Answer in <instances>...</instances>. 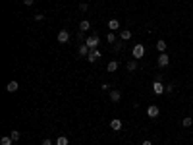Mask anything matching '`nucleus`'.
Returning a JSON list of instances; mask_svg holds the SVG:
<instances>
[{"label":"nucleus","instance_id":"f03ea898","mask_svg":"<svg viewBox=\"0 0 193 145\" xmlns=\"http://www.w3.org/2000/svg\"><path fill=\"white\" fill-rule=\"evenodd\" d=\"M156 64L160 66V68H166V66L170 64V58H168V54H166V52H160V56L156 58Z\"/></svg>","mask_w":193,"mask_h":145},{"label":"nucleus","instance_id":"9d476101","mask_svg":"<svg viewBox=\"0 0 193 145\" xmlns=\"http://www.w3.org/2000/svg\"><path fill=\"white\" fill-rule=\"evenodd\" d=\"M108 29H110L112 33L118 31V29H120V21H118V19H110V21H108Z\"/></svg>","mask_w":193,"mask_h":145},{"label":"nucleus","instance_id":"aec40b11","mask_svg":"<svg viewBox=\"0 0 193 145\" xmlns=\"http://www.w3.org/2000/svg\"><path fill=\"white\" fill-rule=\"evenodd\" d=\"M135 68H137V60H129V62H128V70L133 72Z\"/></svg>","mask_w":193,"mask_h":145},{"label":"nucleus","instance_id":"f8f14e48","mask_svg":"<svg viewBox=\"0 0 193 145\" xmlns=\"http://www.w3.org/2000/svg\"><path fill=\"white\" fill-rule=\"evenodd\" d=\"M120 39H122V41H129V39H131V31H129V29H122V31H120Z\"/></svg>","mask_w":193,"mask_h":145},{"label":"nucleus","instance_id":"1a4fd4ad","mask_svg":"<svg viewBox=\"0 0 193 145\" xmlns=\"http://www.w3.org/2000/svg\"><path fill=\"white\" fill-rule=\"evenodd\" d=\"M18 87H19L18 81H10V83L6 85V91H8V93H16V91H18Z\"/></svg>","mask_w":193,"mask_h":145},{"label":"nucleus","instance_id":"b1692460","mask_svg":"<svg viewBox=\"0 0 193 145\" xmlns=\"http://www.w3.org/2000/svg\"><path fill=\"white\" fill-rule=\"evenodd\" d=\"M75 37H77V39H79V41H83V43H85V37H83V31H79V33H77V35H75Z\"/></svg>","mask_w":193,"mask_h":145},{"label":"nucleus","instance_id":"f257e3e1","mask_svg":"<svg viewBox=\"0 0 193 145\" xmlns=\"http://www.w3.org/2000/svg\"><path fill=\"white\" fill-rule=\"evenodd\" d=\"M85 45L89 47V50H95L99 47V35H91V37L85 39Z\"/></svg>","mask_w":193,"mask_h":145},{"label":"nucleus","instance_id":"412c9836","mask_svg":"<svg viewBox=\"0 0 193 145\" xmlns=\"http://www.w3.org/2000/svg\"><path fill=\"white\" fill-rule=\"evenodd\" d=\"M10 137H12V139H14V141H18L19 137H21V134H19L18 130H14V131H12V134H10Z\"/></svg>","mask_w":193,"mask_h":145},{"label":"nucleus","instance_id":"bb28decb","mask_svg":"<svg viewBox=\"0 0 193 145\" xmlns=\"http://www.w3.org/2000/svg\"><path fill=\"white\" fill-rule=\"evenodd\" d=\"M120 48H124V43H120V45H114V50H120Z\"/></svg>","mask_w":193,"mask_h":145},{"label":"nucleus","instance_id":"2eb2a0df","mask_svg":"<svg viewBox=\"0 0 193 145\" xmlns=\"http://www.w3.org/2000/svg\"><path fill=\"white\" fill-rule=\"evenodd\" d=\"M89 27H91V23H89L87 19H83L81 23H79V31H83V33H85V31H89Z\"/></svg>","mask_w":193,"mask_h":145},{"label":"nucleus","instance_id":"ddd939ff","mask_svg":"<svg viewBox=\"0 0 193 145\" xmlns=\"http://www.w3.org/2000/svg\"><path fill=\"white\" fill-rule=\"evenodd\" d=\"M77 52H79V56H87V54H89V47L85 45V43H83V45H79Z\"/></svg>","mask_w":193,"mask_h":145},{"label":"nucleus","instance_id":"f3484780","mask_svg":"<svg viewBox=\"0 0 193 145\" xmlns=\"http://www.w3.org/2000/svg\"><path fill=\"white\" fill-rule=\"evenodd\" d=\"M156 48H158L160 52H166V41H162V39H160V41H156Z\"/></svg>","mask_w":193,"mask_h":145},{"label":"nucleus","instance_id":"c85d7f7f","mask_svg":"<svg viewBox=\"0 0 193 145\" xmlns=\"http://www.w3.org/2000/svg\"><path fill=\"white\" fill-rule=\"evenodd\" d=\"M23 4H25V6H33V0H23Z\"/></svg>","mask_w":193,"mask_h":145},{"label":"nucleus","instance_id":"423d86ee","mask_svg":"<svg viewBox=\"0 0 193 145\" xmlns=\"http://www.w3.org/2000/svg\"><path fill=\"white\" fill-rule=\"evenodd\" d=\"M85 58H87V60H89V62H91V64H93V62H97V60H99V58H101V52L97 50V48H95V50H89V54H87V56H85Z\"/></svg>","mask_w":193,"mask_h":145},{"label":"nucleus","instance_id":"7ed1b4c3","mask_svg":"<svg viewBox=\"0 0 193 145\" xmlns=\"http://www.w3.org/2000/svg\"><path fill=\"white\" fill-rule=\"evenodd\" d=\"M68 41H70V31H68V29L58 31V43H60V45H66Z\"/></svg>","mask_w":193,"mask_h":145},{"label":"nucleus","instance_id":"a211bd4d","mask_svg":"<svg viewBox=\"0 0 193 145\" xmlns=\"http://www.w3.org/2000/svg\"><path fill=\"white\" fill-rule=\"evenodd\" d=\"M12 141H14V139H12L10 136H4V137H0V145H12Z\"/></svg>","mask_w":193,"mask_h":145},{"label":"nucleus","instance_id":"5701e85b","mask_svg":"<svg viewBox=\"0 0 193 145\" xmlns=\"http://www.w3.org/2000/svg\"><path fill=\"white\" fill-rule=\"evenodd\" d=\"M164 91H166V93H172V91H174V85H172V83H168V85H166V89H164Z\"/></svg>","mask_w":193,"mask_h":145},{"label":"nucleus","instance_id":"4468645a","mask_svg":"<svg viewBox=\"0 0 193 145\" xmlns=\"http://www.w3.org/2000/svg\"><path fill=\"white\" fill-rule=\"evenodd\" d=\"M56 145H70V139L66 136H58L56 137Z\"/></svg>","mask_w":193,"mask_h":145},{"label":"nucleus","instance_id":"4be33fe9","mask_svg":"<svg viewBox=\"0 0 193 145\" xmlns=\"http://www.w3.org/2000/svg\"><path fill=\"white\" fill-rule=\"evenodd\" d=\"M106 41H108V43H116V35H114V33H108V35H106Z\"/></svg>","mask_w":193,"mask_h":145},{"label":"nucleus","instance_id":"9b49d317","mask_svg":"<svg viewBox=\"0 0 193 145\" xmlns=\"http://www.w3.org/2000/svg\"><path fill=\"white\" fill-rule=\"evenodd\" d=\"M120 99H122V93H120L118 89H112V91H110V101H114V103H118Z\"/></svg>","mask_w":193,"mask_h":145},{"label":"nucleus","instance_id":"393cba45","mask_svg":"<svg viewBox=\"0 0 193 145\" xmlns=\"http://www.w3.org/2000/svg\"><path fill=\"white\" fill-rule=\"evenodd\" d=\"M41 145H52V141L48 139V137H45V139H43V143Z\"/></svg>","mask_w":193,"mask_h":145},{"label":"nucleus","instance_id":"cd10ccee","mask_svg":"<svg viewBox=\"0 0 193 145\" xmlns=\"http://www.w3.org/2000/svg\"><path fill=\"white\" fill-rule=\"evenodd\" d=\"M35 19H37V21H41V19H45V16H43V14H37V16H35Z\"/></svg>","mask_w":193,"mask_h":145},{"label":"nucleus","instance_id":"39448f33","mask_svg":"<svg viewBox=\"0 0 193 145\" xmlns=\"http://www.w3.org/2000/svg\"><path fill=\"white\" fill-rule=\"evenodd\" d=\"M143 54H145V47L143 45H135L133 47V58L137 60V58H143Z\"/></svg>","mask_w":193,"mask_h":145},{"label":"nucleus","instance_id":"6ab92c4d","mask_svg":"<svg viewBox=\"0 0 193 145\" xmlns=\"http://www.w3.org/2000/svg\"><path fill=\"white\" fill-rule=\"evenodd\" d=\"M191 124H193V120H191V118H189V116H185L184 120H182V126H184V128H189V126H191Z\"/></svg>","mask_w":193,"mask_h":145},{"label":"nucleus","instance_id":"a878e982","mask_svg":"<svg viewBox=\"0 0 193 145\" xmlns=\"http://www.w3.org/2000/svg\"><path fill=\"white\" fill-rule=\"evenodd\" d=\"M79 10H81V12H85V10H89V6H87V4H79Z\"/></svg>","mask_w":193,"mask_h":145},{"label":"nucleus","instance_id":"6e6552de","mask_svg":"<svg viewBox=\"0 0 193 145\" xmlns=\"http://www.w3.org/2000/svg\"><path fill=\"white\" fill-rule=\"evenodd\" d=\"M110 128L114 131H120L122 130V120H120V118H114V120H110Z\"/></svg>","mask_w":193,"mask_h":145},{"label":"nucleus","instance_id":"0eeeda50","mask_svg":"<svg viewBox=\"0 0 193 145\" xmlns=\"http://www.w3.org/2000/svg\"><path fill=\"white\" fill-rule=\"evenodd\" d=\"M164 85L160 83V81H155V83H153V91H155V95H162L164 93Z\"/></svg>","mask_w":193,"mask_h":145},{"label":"nucleus","instance_id":"c756f323","mask_svg":"<svg viewBox=\"0 0 193 145\" xmlns=\"http://www.w3.org/2000/svg\"><path fill=\"white\" fill-rule=\"evenodd\" d=\"M143 145H153V143H151L149 139H145V141H143Z\"/></svg>","mask_w":193,"mask_h":145},{"label":"nucleus","instance_id":"dca6fc26","mask_svg":"<svg viewBox=\"0 0 193 145\" xmlns=\"http://www.w3.org/2000/svg\"><path fill=\"white\" fill-rule=\"evenodd\" d=\"M106 70L110 72V74H112V72H116V70H118V62H116V60L108 62V66H106Z\"/></svg>","mask_w":193,"mask_h":145},{"label":"nucleus","instance_id":"20e7f679","mask_svg":"<svg viewBox=\"0 0 193 145\" xmlns=\"http://www.w3.org/2000/svg\"><path fill=\"white\" fill-rule=\"evenodd\" d=\"M160 114V108L156 107V104H149V108H147V116L149 118H156Z\"/></svg>","mask_w":193,"mask_h":145}]
</instances>
